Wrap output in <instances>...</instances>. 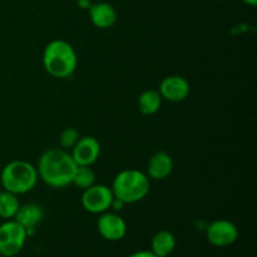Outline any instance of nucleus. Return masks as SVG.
I'll list each match as a JSON object with an SVG mask.
<instances>
[{"label":"nucleus","instance_id":"obj_14","mask_svg":"<svg viewBox=\"0 0 257 257\" xmlns=\"http://www.w3.org/2000/svg\"><path fill=\"white\" fill-rule=\"evenodd\" d=\"M177 246L175 235L167 230H161L151 240V251L157 257H168Z\"/></svg>","mask_w":257,"mask_h":257},{"label":"nucleus","instance_id":"obj_21","mask_svg":"<svg viewBox=\"0 0 257 257\" xmlns=\"http://www.w3.org/2000/svg\"><path fill=\"white\" fill-rule=\"evenodd\" d=\"M241 2H243L245 4L250 5V7H256L257 5V0H241Z\"/></svg>","mask_w":257,"mask_h":257},{"label":"nucleus","instance_id":"obj_17","mask_svg":"<svg viewBox=\"0 0 257 257\" xmlns=\"http://www.w3.org/2000/svg\"><path fill=\"white\" fill-rule=\"evenodd\" d=\"M95 183V172L90 166H78L73 177L72 185H75L78 188H89Z\"/></svg>","mask_w":257,"mask_h":257},{"label":"nucleus","instance_id":"obj_6","mask_svg":"<svg viewBox=\"0 0 257 257\" xmlns=\"http://www.w3.org/2000/svg\"><path fill=\"white\" fill-rule=\"evenodd\" d=\"M114 200L112 188L104 185H93L89 188L83 191L82 202L83 208L89 213H103L107 212L112 207Z\"/></svg>","mask_w":257,"mask_h":257},{"label":"nucleus","instance_id":"obj_11","mask_svg":"<svg viewBox=\"0 0 257 257\" xmlns=\"http://www.w3.org/2000/svg\"><path fill=\"white\" fill-rule=\"evenodd\" d=\"M43 217H44V210L42 206L38 203H25V205H20L13 220L17 221L27 230L28 237H29L34 233L35 227L42 222Z\"/></svg>","mask_w":257,"mask_h":257},{"label":"nucleus","instance_id":"obj_8","mask_svg":"<svg viewBox=\"0 0 257 257\" xmlns=\"http://www.w3.org/2000/svg\"><path fill=\"white\" fill-rule=\"evenodd\" d=\"M99 235L107 241H119L127 233V223L118 213L103 212L97 221Z\"/></svg>","mask_w":257,"mask_h":257},{"label":"nucleus","instance_id":"obj_19","mask_svg":"<svg viewBox=\"0 0 257 257\" xmlns=\"http://www.w3.org/2000/svg\"><path fill=\"white\" fill-rule=\"evenodd\" d=\"M128 257H157L151 250H141L131 253Z\"/></svg>","mask_w":257,"mask_h":257},{"label":"nucleus","instance_id":"obj_2","mask_svg":"<svg viewBox=\"0 0 257 257\" xmlns=\"http://www.w3.org/2000/svg\"><path fill=\"white\" fill-rule=\"evenodd\" d=\"M78 58L70 43L55 39L48 43L43 52V67L45 72L58 79L69 78L75 72Z\"/></svg>","mask_w":257,"mask_h":257},{"label":"nucleus","instance_id":"obj_12","mask_svg":"<svg viewBox=\"0 0 257 257\" xmlns=\"http://www.w3.org/2000/svg\"><path fill=\"white\" fill-rule=\"evenodd\" d=\"M88 10L90 22L98 29H109L117 22V12L109 3H94Z\"/></svg>","mask_w":257,"mask_h":257},{"label":"nucleus","instance_id":"obj_13","mask_svg":"<svg viewBox=\"0 0 257 257\" xmlns=\"http://www.w3.org/2000/svg\"><path fill=\"white\" fill-rule=\"evenodd\" d=\"M173 171V160L167 152H156L150 158L147 165L148 177L152 180L162 181L167 178Z\"/></svg>","mask_w":257,"mask_h":257},{"label":"nucleus","instance_id":"obj_9","mask_svg":"<svg viewBox=\"0 0 257 257\" xmlns=\"http://www.w3.org/2000/svg\"><path fill=\"white\" fill-rule=\"evenodd\" d=\"M70 155L77 166H92L99 158L100 145L97 138L84 136L80 137L74 147L70 150Z\"/></svg>","mask_w":257,"mask_h":257},{"label":"nucleus","instance_id":"obj_16","mask_svg":"<svg viewBox=\"0 0 257 257\" xmlns=\"http://www.w3.org/2000/svg\"><path fill=\"white\" fill-rule=\"evenodd\" d=\"M20 207L18 196L9 191L0 192V217L4 220H13Z\"/></svg>","mask_w":257,"mask_h":257},{"label":"nucleus","instance_id":"obj_4","mask_svg":"<svg viewBox=\"0 0 257 257\" xmlns=\"http://www.w3.org/2000/svg\"><path fill=\"white\" fill-rule=\"evenodd\" d=\"M38 171L30 162L15 160L4 166L0 173V182L5 191L14 195H24L30 192L37 185Z\"/></svg>","mask_w":257,"mask_h":257},{"label":"nucleus","instance_id":"obj_7","mask_svg":"<svg viewBox=\"0 0 257 257\" xmlns=\"http://www.w3.org/2000/svg\"><path fill=\"white\" fill-rule=\"evenodd\" d=\"M206 238L215 247H227L238 238V228L228 220H216L207 226Z\"/></svg>","mask_w":257,"mask_h":257},{"label":"nucleus","instance_id":"obj_3","mask_svg":"<svg viewBox=\"0 0 257 257\" xmlns=\"http://www.w3.org/2000/svg\"><path fill=\"white\" fill-rule=\"evenodd\" d=\"M113 195L124 205L142 201L151 188L150 178L140 170H124L114 177L112 185Z\"/></svg>","mask_w":257,"mask_h":257},{"label":"nucleus","instance_id":"obj_15","mask_svg":"<svg viewBox=\"0 0 257 257\" xmlns=\"http://www.w3.org/2000/svg\"><path fill=\"white\" fill-rule=\"evenodd\" d=\"M162 104V97L156 89H147L138 97L137 105L143 115H153L160 110Z\"/></svg>","mask_w":257,"mask_h":257},{"label":"nucleus","instance_id":"obj_10","mask_svg":"<svg viewBox=\"0 0 257 257\" xmlns=\"http://www.w3.org/2000/svg\"><path fill=\"white\" fill-rule=\"evenodd\" d=\"M190 83L186 78L181 75H168L163 78L161 82L158 92L162 99H167L168 102H182L190 95Z\"/></svg>","mask_w":257,"mask_h":257},{"label":"nucleus","instance_id":"obj_20","mask_svg":"<svg viewBox=\"0 0 257 257\" xmlns=\"http://www.w3.org/2000/svg\"><path fill=\"white\" fill-rule=\"evenodd\" d=\"M77 4L79 5V8H82V9H89L92 3H90V0H78Z\"/></svg>","mask_w":257,"mask_h":257},{"label":"nucleus","instance_id":"obj_18","mask_svg":"<svg viewBox=\"0 0 257 257\" xmlns=\"http://www.w3.org/2000/svg\"><path fill=\"white\" fill-rule=\"evenodd\" d=\"M80 138L79 133L75 128L69 127V128H65L59 136V145L62 147V150H72L73 147L75 146V143L78 142V140Z\"/></svg>","mask_w":257,"mask_h":257},{"label":"nucleus","instance_id":"obj_1","mask_svg":"<svg viewBox=\"0 0 257 257\" xmlns=\"http://www.w3.org/2000/svg\"><path fill=\"white\" fill-rule=\"evenodd\" d=\"M77 163L68 151L52 148L40 156L38 163V177L53 188H62L72 185Z\"/></svg>","mask_w":257,"mask_h":257},{"label":"nucleus","instance_id":"obj_5","mask_svg":"<svg viewBox=\"0 0 257 257\" xmlns=\"http://www.w3.org/2000/svg\"><path fill=\"white\" fill-rule=\"evenodd\" d=\"M27 230L15 220H5L0 225V255L14 257L24 247L27 242Z\"/></svg>","mask_w":257,"mask_h":257}]
</instances>
